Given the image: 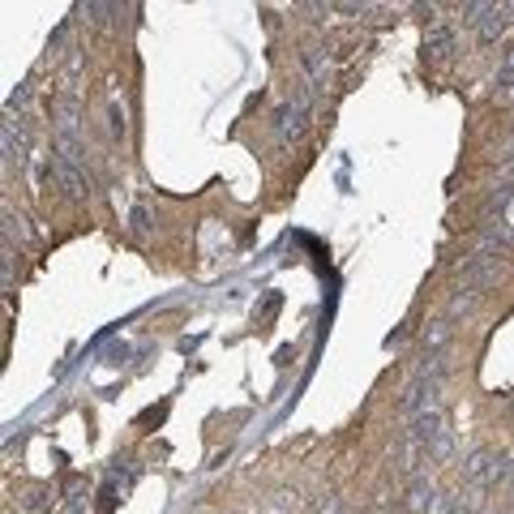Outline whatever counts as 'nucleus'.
<instances>
[{
  "label": "nucleus",
  "instance_id": "obj_5",
  "mask_svg": "<svg viewBox=\"0 0 514 514\" xmlns=\"http://www.w3.org/2000/svg\"><path fill=\"white\" fill-rule=\"evenodd\" d=\"M450 47H454V31L450 26H433L429 39H425V56H450Z\"/></svg>",
  "mask_w": 514,
  "mask_h": 514
},
{
  "label": "nucleus",
  "instance_id": "obj_6",
  "mask_svg": "<svg viewBox=\"0 0 514 514\" xmlns=\"http://www.w3.org/2000/svg\"><path fill=\"white\" fill-rule=\"evenodd\" d=\"M26 99H31V82H22V86H17V90L9 94V112H13V108H22Z\"/></svg>",
  "mask_w": 514,
  "mask_h": 514
},
{
  "label": "nucleus",
  "instance_id": "obj_1",
  "mask_svg": "<svg viewBox=\"0 0 514 514\" xmlns=\"http://www.w3.org/2000/svg\"><path fill=\"white\" fill-rule=\"evenodd\" d=\"M463 13H468V22L480 31L484 43H493L514 17V5H463Z\"/></svg>",
  "mask_w": 514,
  "mask_h": 514
},
{
  "label": "nucleus",
  "instance_id": "obj_3",
  "mask_svg": "<svg viewBox=\"0 0 514 514\" xmlns=\"http://www.w3.org/2000/svg\"><path fill=\"white\" fill-rule=\"evenodd\" d=\"M309 125V99L300 94L296 103H283L279 108V142H296Z\"/></svg>",
  "mask_w": 514,
  "mask_h": 514
},
{
  "label": "nucleus",
  "instance_id": "obj_4",
  "mask_svg": "<svg viewBox=\"0 0 514 514\" xmlns=\"http://www.w3.org/2000/svg\"><path fill=\"white\" fill-rule=\"evenodd\" d=\"M305 69H309V78H313V86L317 90H322L326 86V78H330V65H326V52H322V47H305Z\"/></svg>",
  "mask_w": 514,
  "mask_h": 514
},
{
  "label": "nucleus",
  "instance_id": "obj_11",
  "mask_svg": "<svg viewBox=\"0 0 514 514\" xmlns=\"http://www.w3.org/2000/svg\"><path fill=\"white\" fill-rule=\"evenodd\" d=\"M454 514H476V510H454Z\"/></svg>",
  "mask_w": 514,
  "mask_h": 514
},
{
  "label": "nucleus",
  "instance_id": "obj_9",
  "mask_svg": "<svg viewBox=\"0 0 514 514\" xmlns=\"http://www.w3.org/2000/svg\"><path fill=\"white\" fill-rule=\"evenodd\" d=\"M502 78H514V47H506V56H502Z\"/></svg>",
  "mask_w": 514,
  "mask_h": 514
},
{
  "label": "nucleus",
  "instance_id": "obj_8",
  "mask_svg": "<svg viewBox=\"0 0 514 514\" xmlns=\"http://www.w3.org/2000/svg\"><path fill=\"white\" fill-rule=\"evenodd\" d=\"M112 133H116V137H125V112H120L116 103H112Z\"/></svg>",
  "mask_w": 514,
  "mask_h": 514
},
{
  "label": "nucleus",
  "instance_id": "obj_10",
  "mask_svg": "<svg viewBox=\"0 0 514 514\" xmlns=\"http://www.w3.org/2000/svg\"><path fill=\"white\" fill-rule=\"evenodd\" d=\"M502 86H497V94H502V99H514V78H497Z\"/></svg>",
  "mask_w": 514,
  "mask_h": 514
},
{
  "label": "nucleus",
  "instance_id": "obj_2",
  "mask_svg": "<svg viewBox=\"0 0 514 514\" xmlns=\"http://www.w3.org/2000/svg\"><path fill=\"white\" fill-rule=\"evenodd\" d=\"M5 159L9 163H26L31 159V120L26 116H13V112H5Z\"/></svg>",
  "mask_w": 514,
  "mask_h": 514
},
{
  "label": "nucleus",
  "instance_id": "obj_7",
  "mask_svg": "<svg viewBox=\"0 0 514 514\" xmlns=\"http://www.w3.org/2000/svg\"><path fill=\"white\" fill-rule=\"evenodd\" d=\"M26 506H31V510H47L52 502H47V493H43V488H35V493H26Z\"/></svg>",
  "mask_w": 514,
  "mask_h": 514
}]
</instances>
